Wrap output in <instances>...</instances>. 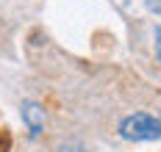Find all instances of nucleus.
Returning <instances> with one entry per match:
<instances>
[{"instance_id": "nucleus-1", "label": "nucleus", "mask_w": 161, "mask_h": 152, "mask_svg": "<svg viewBox=\"0 0 161 152\" xmlns=\"http://www.w3.org/2000/svg\"><path fill=\"white\" fill-rule=\"evenodd\" d=\"M119 135L125 141H156L161 138V119L150 114H130L119 124Z\"/></svg>"}, {"instance_id": "nucleus-2", "label": "nucleus", "mask_w": 161, "mask_h": 152, "mask_svg": "<svg viewBox=\"0 0 161 152\" xmlns=\"http://www.w3.org/2000/svg\"><path fill=\"white\" fill-rule=\"evenodd\" d=\"M22 122L28 124L31 135H39L42 127H45V108L39 102H25L22 105Z\"/></svg>"}, {"instance_id": "nucleus-3", "label": "nucleus", "mask_w": 161, "mask_h": 152, "mask_svg": "<svg viewBox=\"0 0 161 152\" xmlns=\"http://www.w3.org/2000/svg\"><path fill=\"white\" fill-rule=\"evenodd\" d=\"M61 152H83V147H80V144H64Z\"/></svg>"}, {"instance_id": "nucleus-4", "label": "nucleus", "mask_w": 161, "mask_h": 152, "mask_svg": "<svg viewBox=\"0 0 161 152\" xmlns=\"http://www.w3.org/2000/svg\"><path fill=\"white\" fill-rule=\"evenodd\" d=\"M147 8L156 11V14H161V0H147Z\"/></svg>"}, {"instance_id": "nucleus-5", "label": "nucleus", "mask_w": 161, "mask_h": 152, "mask_svg": "<svg viewBox=\"0 0 161 152\" xmlns=\"http://www.w3.org/2000/svg\"><path fill=\"white\" fill-rule=\"evenodd\" d=\"M156 55L161 61V28H156Z\"/></svg>"}]
</instances>
